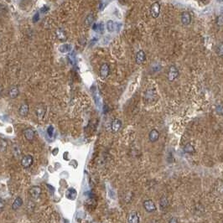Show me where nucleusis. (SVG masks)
Instances as JSON below:
<instances>
[{"mask_svg":"<svg viewBox=\"0 0 223 223\" xmlns=\"http://www.w3.org/2000/svg\"><path fill=\"white\" fill-rule=\"evenodd\" d=\"M57 152H58V149H55V152H53V155H56Z\"/></svg>","mask_w":223,"mask_h":223,"instance_id":"30","label":"nucleus"},{"mask_svg":"<svg viewBox=\"0 0 223 223\" xmlns=\"http://www.w3.org/2000/svg\"><path fill=\"white\" fill-rule=\"evenodd\" d=\"M160 207H161V209H162V210H163V209H165V208L168 207L169 201L165 196L161 197V199H160Z\"/></svg>","mask_w":223,"mask_h":223,"instance_id":"17","label":"nucleus"},{"mask_svg":"<svg viewBox=\"0 0 223 223\" xmlns=\"http://www.w3.org/2000/svg\"><path fill=\"white\" fill-rule=\"evenodd\" d=\"M216 2L219 3H223V0H216Z\"/></svg>","mask_w":223,"mask_h":223,"instance_id":"31","label":"nucleus"},{"mask_svg":"<svg viewBox=\"0 0 223 223\" xmlns=\"http://www.w3.org/2000/svg\"><path fill=\"white\" fill-rule=\"evenodd\" d=\"M110 73V68L108 64H103V66H101L100 68V75L103 78H106L108 77V75Z\"/></svg>","mask_w":223,"mask_h":223,"instance_id":"9","label":"nucleus"},{"mask_svg":"<svg viewBox=\"0 0 223 223\" xmlns=\"http://www.w3.org/2000/svg\"><path fill=\"white\" fill-rule=\"evenodd\" d=\"M121 127H122V121L118 118H115L111 124V129H112V132L114 134L118 133L120 130Z\"/></svg>","mask_w":223,"mask_h":223,"instance_id":"7","label":"nucleus"},{"mask_svg":"<svg viewBox=\"0 0 223 223\" xmlns=\"http://www.w3.org/2000/svg\"><path fill=\"white\" fill-rule=\"evenodd\" d=\"M29 111V105L27 103H24L22 104L21 107L19 108V110H18V113H19V115L22 116V117H26L28 115Z\"/></svg>","mask_w":223,"mask_h":223,"instance_id":"14","label":"nucleus"},{"mask_svg":"<svg viewBox=\"0 0 223 223\" xmlns=\"http://www.w3.org/2000/svg\"><path fill=\"white\" fill-rule=\"evenodd\" d=\"M35 135V132L32 129H27L24 131V138L28 140V141H32L34 138Z\"/></svg>","mask_w":223,"mask_h":223,"instance_id":"10","label":"nucleus"},{"mask_svg":"<svg viewBox=\"0 0 223 223\" xmlns=\"http://www.w3.org/2000/svg\"><path fill=\"white\" fill-rule=\"evenodd\" d=\"M160 13V4L158 2L154 3L150 8V13L154 18H156L159 17Z\"/></svg>","mask_w":223,"mask_h":223,"instance_id":"5","label":"nucleus"},{"mask_svg":"<svg viewBox=\"0 0 223 223\" xmlns=\"http://www.w3.org/2000/svg\"><path fill=\"white\" fill-rule=\"evenodd\" d=\"M145 98L148 102L155 101V92H152V90H148L145 94Z\"/></svg>","mask_w":223,"mask_h":223,"instance_id":"16","label":"nucleus"},{"mask_svg":"<svg viewBox=\"0 0 223 223\" xmlns=\"http://www.w3.org/2000/svg\"><path fill=\"white\" fill-rule=\"evenodd\" d=\"M128 223H139V214L135 211H133L128 216Z\"/></svg>","mask_w":223,"mask_h":223,"instance_id":"11","label":"nucleus"},{"mask_svg":"<svg viewBox=\"0 0 223 223\" xmlns=\"http://www.w3.org/2000/svg\"><path fill=\"white\" fill-rule=\"evenodd\" d=\"M180 72H179L178 68L175 66H171L170 67L168 73V79L170 82H174L176 78H178Z\"/></svg>","mask_w":223,"mask_h":223,"instance_id":"2","label":"nucleus"},{"mask_svg":"<svg viewBox=\"0 0 223 223\" xmlns=\"http://www.w3.org/2000/svg\"><path fill=\"white\" fill-rule=\"evenodd\" d=\"M53 133H54V128H53L52 126H50L49 128L47 129V134L50 137H52L53 135Z\"/></svg>","mask_w":223,"mask_h":223,"instance_id":"27","label":"nucleus"},{"mask_svg":"<svg viewBox=\"0 0 223 223\" xmlns=\"http://www.w3.org/2000/svg\"><path fill=\"white\" fill-rule=\"evenodd\" d=\"M41 193V188L38 185H34L29 190V195L33 198V199H38L39 196L40 195Z\"/></svg>","mask_w":223,"mask_h":223,"instance_id":"4","label":"nucleus"},{"mask_svg":"<svg viewBox=\"0 0 223 223\" xmlns=\"http://www.w3.org/2000/svg\"><path fill=\"white\" fill-rule=\"evenodd\" d=\"M180 20L183 25H185V26L189 25L191 23V15H190V13L189 12L182 13L180 16Z\"/></svg>","mask_w":223,"mask_h":223,"instance_id":"6","label":"nucleus"},{"mask_svg":"<svg viewBox=\"0 0 223 223\" xmlns=\"http://www.w3.org/2000/svg\"><path fill=\"white\" fill-rule=\"evenodd\" d=\"M217 54L220 56H223V43H220L217 46Z\"/></svg>","mask_w":223,"mask_h":223,"instance_id":"24","label":"nucleus"},{"mask_svg":"<svg viewBox=\"0 0 223 223\" xmlns=\"http://www.w3.org/2000/svg\"><path fill=\"white\" fill-rule=\"evenodd\" d=\"M144 207L147 212L152 213L156 210V205L152 200H146L144 201Z\"/></svg>","mask_w":223,"mask_h":223,"instance_id":"3","label":"nucleus"},{"mask_svg":"<svg viewBox=\"0 0 223 223\" xmlns=\"http://www.w3.org/2000/svg\"><path fill=\"white\" fill-rule=\"evenodd\" d=\"M23 203H24L23 199H22L21 197L18 196L15 200H14V201H13V204H12V206H11V207H12V210H17L18 208L21 207L22 205H23Z\"/></svg>","mask_w":223,"mask_h":223,"instance_id":"13","label":"nucleus"},{"mask_svg":"<svg viewBox=\"0 0 223 223\" xmlns=\"http://www.w3.org/2000/svg\"><path fill=\"white\" fill-rule=\"evenodd\" d=\"M76 195H77V192L74 188H70L66 190V196L69 200H75L76 198Z\"/></svg>","mask_w":223,"mask_h":223,"instance_id":"15","label":"nucleus"},{"mask_svg":"<svg viewBox=\"0 0 223 223\" xmlns=\"http://www.w3.org/2000/svg\"><path fill=\"white\" fill-rule=\"evenodd\" d=\"M56 35H57L58 39H60V40H65V39H66V34H65L61 29H58Z\"/></svg>","mask_w":223,"mask_h":223,"instance_id":"23","label":"nucleus"},{"mask_svg":"<svg viewBox=\"0 0 223 223\" xmlns=\"http://www.w3.org/2000/svg\"><path fill=\"white\" fill-rule=\"evenodd\" d=\"M92 21H93V16H92V14H90V15H88L87 17L86 23H87V24H91L92 23Z\"/></svg>","mask_w":223,"mask_h":223,"instance_id":"26","label":"nucleus"},{"mask_svg":"<svg viewBox=\"0 0 223 223\" xmlns=\"http://www.w3.org/2000/svg\"><path fill=\"white\" fill-rule=\"evenodd\" d=\"M4 205H5V202H4V200L2 198H0V210L3 209Z\"/></svg>","mask_w":223,"mask_h":223,"instance_id":"28","label":"nucleus"},{"mask_svg":"<svg viewBox=\"0 0 223 223\" xmlns=\"http://www.w3.org/2000/svg\"><path fill=\"white\" fill-rule=\"evenodd\" d=\"M184 151L186 154H193V153H195V148H194V146L192 144H187L184 147Z\"/></svg>","mask_w":223,"mask_h":223,"instance_id":"20","label":"nucleus"},{"mask_svg":"<svg viewBox=\"0 0 223 223\" xmlns=\"http://www.w3.org/2000/svg\"><path fill=\"white\" fill-rule=\"evenodd\" d=\"M107 29H108V30L110 32V33H112V32L115 30V24H114V22H113V20L108 21V23H107Z\"/></svg>","mask_w":223,"mask_h":223,"instance_id":"21","label":"nucleus"},{"mask_svg":"<svg viewBox=\"0 0 223 223\" xmlns=\"http://www.w3.org/2000/svg\"><path fill=\"white\" fill-rule=\"evenodd\" d=\"M169 223H178V220L176 219V218L175 217H172L170 220V221H169Z\"/></svg>","mask_w":223,"mask_h":223,"instance_id":"29","label":"nucleus"},{"mask_svg":"<svg viewBox=\"0 0 223 223\" xmlns=\"http://www.w3.org/2000/svg\"><path fill=\"white\" fill-rule=\"evenodd\" d=\"M13 155H15L16 157H18L19 155H21V150H20V147L18 144H14L13 146Z\"/></svg>","mask_w":223,"mask_h":223,"instance_id":"22","label":"nucleus"},{"mask_svg":"<svg viewBox=\"0 0 223 223\" xmlns=\"http://www.w3.org/2000/svg\"><path fill=\"white\" fill-rule=\"evenodd\" d=\"M135 60H136V63L138 65H142V64L144 63L145 60H146V55H145L144 51V50H139V52L136 54Z\"/></svg>","mask_w":223,"mask_h":223,"instance_id":"8","label":"nucleus"},{"mask_svg":"<svg viewBox=\"0 0 223 223\" xmlns=\"http://www.w3.org/2000/svg\"><path fill=\"white\" fill-rule=\"evenodd\" d=\"M18 93H19V92H18V87H12V88L10 89V91H9V92H8L9 97H10L11 98H16V97L18 96Z\"/></svg>","mask_w":223,"mask_h":223,"instance_id":"19","label":"nucleus"},{"mask_svg":"<svg viewBox=\"0 0 223 223\" xmlns=\"http://www.w3.org/2000/svg\"><path fill=\"white\" fill-rule=\"evenodd\" d=\"M33 163H34V159L30 155H24L20 160V164L24 169L29 168L33 165Z\"/></svg>","mask_w":223,"mask_h":223,"instance_id":"1","label":"nucleus"},{"mask_svg":"<svg viewBox=\"0 0 223 223\" xmlns=\"http://www.w3.org/2000/svg\"><path fill=\"white\" fill-rule=\"evenodd\" d=\"M149 139H150V141L151 143H155L160 139V133L158 130L156 129H152L150 133V135H149Z\"/></svg>","mask_w":223,"mask_h":223,"instance_id":"12","label":"nucleus"},{"mask_svg":"<svg viewBox=\"0 0 223 223\" xmlns=\"http://www.w3.org/2000/svg\"><path fill=\"white\" fill-rule=\"evenodd\" d=\"M45 108H42V107L39 106V107L36 108V114L37 116H38V118H39V119H42V118H44V116H45Z\"/></svg>","mask_w":223,"mask_h":223,"instance_id":"18","label":"nucleus"},{"mask_svg":"<svg viewBox=\"0 0 223 223\" xmlns=\"http://www.w3.org/2000/svg\"><path fill=\"white\" fill-rule=\"evenodd\" d=\"M216 24L219 27L223 26V15L218 16L217 18H216Z\"/></svg>","mask_w":223,"mask_h":223,"instance_id":"25","label":"nucleus"}]
</instances>
